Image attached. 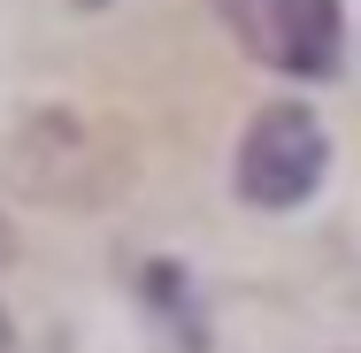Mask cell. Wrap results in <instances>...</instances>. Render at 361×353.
Segmentation results:
<instances>
[{"label":"cell","mask_w":361,"mask_h":353,"mask_svg":"<svg viewBox=\"0 0 361 353\" xmlns=\"http://www.w3.org/2000/svg\"><path fill=\"white\" fill-rule=\"evenodd\" d=\"M323 169H331L323 123H315L300 100H277V108H262V116L246 123V139H238V200L285 215V208H300V200L323 185Z\"/></svg>","instance_id":"1"},{"label":"cell","mask_w":361,"mask_h":353,"mask_svg":"<svg viewBox=\"0 0 361 353\" xmlns=\"http://www.w3.org/2000/svg\"><path fill=\"white\" fill-rule=\"evenodd\" d=\"M231 39L269 62L277 77H331L346 54V16L338 0H216Z\"/></svg>","instance_id":"2"},{"label":"cell","mask_w":361,"mask_h":353,"mask_svg":"<svg viewBox=\"0 0 361 353\" xmlns=\"http://www.w3.org/2000/svg\"><path fill=\"white\" fill-rule=\"evenodd\" d=\"M85 8H92V0H85Z\"/></svg>","instance_id":"3"}]
</instances>
